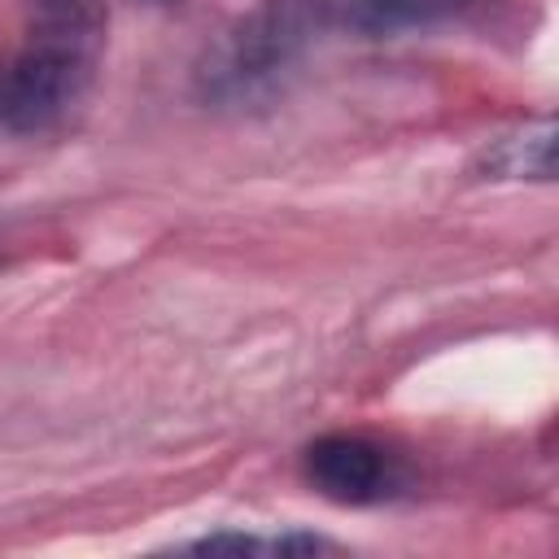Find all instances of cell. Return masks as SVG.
<instances>
[{
  "instance_id": "6da1fadb",
  "label": "cell",
  "mask_w": 559,
  "mask_h": 559,
  "mask_svg": "<svg viewBox=\"0 0 559 559\" xmlns=\"http://www.w3.org/2000/svg\"><path fill=\"white\" fill-rule=\"evenodd\" d=\"M96 0H35L26 44L0 66V131H44L87 92L100 57Z\"/></svg>"
},
{
  "instance_id": "7a4b0ae2",
  "label": "cell",
  "mask_w": 559,
  "mask_h": 559,
  "mask_svg": "<svg viewBox=\"0 0 559 559\" xmlns=\"http://www.w3.org/2000/svg\"><path fill=\"white\" fill-rule=\"evenodd\" d=\"M328 35L319 0H262L236 17L201 57L197 92L214 105H249L284 83V74Z\"/></svg>"
},
{
  "instance_id": "3957f363",
  "label": "cell",
  "mask_w": 559,
  "mask_h": 559,
  "mask_svg": "<svg viewBox=\"0 0 559 559\" xmlns=\"http://www.w3.org/2000/svg\"><path fill=\"white\" fill-rule=\"evenodd\" d=\"M301 467H306V480L341 507H371L393 498L406 485L402 459L362 432H328L310 441L301 454Z\"/></svg>"
},
{
  "instance_id": "277c9868",
  "label": "cell",
  "mask_w": 559,
  "mask_h": 559,
  "mask_svg": "<svg viewBox=\"0 0 559 559\" xmlns=\"http://www.w3.org/2000/svg\"><path fill=\"white\" fill-rule=\"evenodd\" d=\"M489 0H319L323 31L384 39L402 31H428L441 22H459Z\"/></svg>"
},
{
  "instance_id": "5b68a950",
  "label": "cell",
  "mask_w": 559,
  "mask_h": 559,
  "mask_svg": "<svg viewBox=\"0 0 559 559\" xmlns=\"http://www.w3.org/2000/svg\"><path fill=\"white\" fill-rule=\"evenodd\" d=\"M550 122H533L515 135H502L485 148L480 166L493 175V179H550L555 175V140H550Z\"/></svg>"
},
{
  "instance_id": "8992f818",
  "label": "cell",
  "mask_w": 559,
  "mask_h": 559,
  "mask_svg": "<svg viewBox=\"0 0 559 559\" xmlns=\"http://www.w3.org/2000/svg\"><path fill=\"white\" fill-rule=\"evenodd\" d=\"M192 550H323L319 537H306V533H280V537H253V533H214V537H201L192 542Z\"/></svg>"
},
{
  "instance_id": "52a82bcc",
  "label": "cell",
  "mask_w": 559,
  "mask_h": 559,
  "mask_svg": "<svg viewBox=\"0 0 559 559\" xmlns=\"http://www.w3.org/2000/svg\"><path fill=\"white\" fill-rule=\"evenodd\" d=\"M96 4H100V0H96Z\"/></svg>"
}]
</instances>
